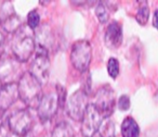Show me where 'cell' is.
<instances>
[{"label": "cell", "instance_id": "1", "mask_svg": "<svg viewBox=\"0 0 158 137\" xmlns=\"http://www.w3.org/2000/svg\"><path fill=\"white\" fill-rule=\"evenodd\" d=\"M12 53L14 59L19 62H26L33 55L36 50V42L34 31L26 27H21L16 33H14V37L11 44Z\"/></svg>", "mask_w": 158, "mask_h": 137}, {"label": "cell", "instance_id": "2", "mask_svg": "<svg viewBox=\"0 0 158 137\" xmlns=\"http://www.w3.org/2000/svg\"><path fill=\"white\" fill-rule=\"evenodd\" d=\"M41 88V84L29 72H25L18 83L19 98L29 108H37L42 97Z\"/></svg>", "mask_w": 158, "mask_h": 137}, {"label": "cell", "instance_id": "3", "mask_svg": "<svg viewBox=\"0 0 158 137\" xmlns=\"http://www.w3.org/2000/svg\"><path fill=\"white\" fill-rule=\"evenodd\" d=\"M92 59V47L86 39L77 40L70 49V62L73 66L80 73L88 71Z\"/></svg>", "mask_w": 158, "mask_h": 137}, {"label": "cell", "instance_id": "4", "mask_svg": "<svg viewBox=\"0 0 158 137\" xmlns=\"http://www.w3.org/2000/svg\"><path fill=\"white\" fill-rule=\"evenodd\" d=\"M34 125V119L28 109H20L12 113L8 119V126L13 134L18 136L27 135Z\"/></svg>", "mask_w": 158, "mask_h": 137}, {"label": "cell", "instance_id": "5", "mask_svg": "<svg viewBox=\"0 0 158 137\" xmlns=\"http://www.w3.org/2000/svg\"><path fill=\"white\" fill-rule=\"evenodd\" d=\"M88 104V94L84 89H78L66 101V113L74 121L81 122Z\"/></svg>", "mask_w": 158, "mask_h": 137}, {"label": "cell", "instance_id": "6", "mask_svg": "<svg viewBox=\"0 0 158 137\" xmlns=\"http://www.w3.org/2000/svg\"><path fill=\"white\" fill-rule=\"evenodd\" d=\"M94 106L101 112L104 119L112 115L116 107V93L110 85L105 84L98 89Z\"/></svg>", "mask_w": 158, "mask_h": 137}, {"label": "cell", "instance_id": "7", "mask_svg": "<svg viewBox=\"0 0 158 137\" xmlns=\"http://www.w3.org/2000/svg\"><path fill=\"white\" fill-rule=\"evenodd\" d=\"M29 73L41 84H46L50 75V59L48 57V51L41 48H37L36 55L31 64Z\"/></svg>", "mask_w": 158, "mask_h": 137}, {"label": "cell", "instance_id": "8", "mask_svg": "<svg viewBox=\"0 0 158 137\" xmlns=\"http://www.w3.org/2000/svg\"><path fill=\"white\" fill-rule=\"evenodd\" d=\"M103 120V115L97 109L94 104H89L81 120V127H80L81 135L84 137H93L99 132Z\"/></svg>", "mask_w": 158, "mask_h": 137}, {"label": "cell", "instance_id": "9", "mask_svg": "<svg viewBox=\"0 0 158 137\" xmlns=\"http://www.w3.org/2000/svg\"><path fill=\"white\" fill-rule=\"evenodd\" d=\"M0 24L7 33H16L22 27V21L10 1L3 2L0 11Z\"/></svg>", "mask_w": 158, "mask_h": 137}, {"label": "cell", "instance_id": "10", "mask_svg": "<svg viewBox=\"0 0 158 137\" xmlns=\"http://www.w3.org/2000/svg\"><path fill=\"white\" fill-rule=\"evenodd\" d=\"M60 107L59 97L56 91H51L44 95L37 107L38 117L42 122H48L56 114Z\"/></svg>", "mask_w": 158, "mask_h": 137}, {"label": "cell", "instance_id": "11", "mask_svg": "<svg viewBox=\"0 0 158 137\" xmlns=\"http://www.w3.org/2000/svg\"><path fill=\"white\" fill-rule=\"evenodd\" d=\"M37 29L38 31H36L34 33L36 47L44 49V50H47L49 52V50L54 46L55 42V38L52 33V29L49 25L44 24L41 26L37 27Z\"/></svg>", "mask_w": 158, "mask_h": 137}, {"label": "cell", "instance_id": "12", "mask_svg": "<svg viewBox=\"0 0 158 137\" xmlns=\"http://www.w3.org/2000/svg\"><path fill=\"white\" fill-rule=\"evenodd\" d=\"M19 99L18 83L3 84L0 89V110H7Z\"/></svg>", "mask_w": 158, "mask_h": 137}, {"label": "cell", "instance_id": "13", "mask_svg": "<svg viewBox=\"0 0 158 137\" xmlns=\"http://www.w3.org/2000/svg\"><path fill=\"white\" fill-rule=\"evenodd\" d=\"M104 42L107 48L117 49L123 42V29L118 22L110 23L104 35Z\"/></svg>", "mask_w": 158, "mask_h": 137}, {"label": "cell", "instance_id": "14", "mask_svg": "<svg viewBox=\"0 0 158 137\" xmlns=\"http://www.w3.org/2000/svg\"><path fill=\"white\" fill-rule=\"evenodd\" d=\"M121 135L123 137H139L140 128L136 121L131 117H127L121 123Z\"/></svg>", "mask_w": 158, "mask_h": 137}, {"label": "cell", "instance_id": "15", "mask_svg": "<svg viewBox=\"0 0 158 137\" xmlns=\"http://www.w3.org/2000/svg\"><path fill=\"white\" fill-rule=\"evenodd\" d=\"M51 137H76L74 128L67 122H61L53 128Z\"/></svg>", "mask_w": 158, "mask_h": 137}, {"label": "cell", "instance_id": "16", "mask_svg": "<svg viewBox=\"0 0 158 137\" xmlns=\"http://www.w3.org/2000/svg\"><path fill=\"white\" fill-rule=\"evenodd\" d=\"M100 137H116V130H115V123L112 119L106 117L103 120L101 126L99 128Z\"/></svg>", "mask_w": 158, "mask_h": 137}, {"label": "cell", "instance_id": "17", "mask_svg": "<svg viewBox=\"0 0 158 137\" xmlns=\"http://www.w3.org/2000/svg\"><path fill=\"white\" fill-rule=\"evenodd\" d=\"M149 18V8L146 1H143L135 14V20L140 25H145Z\"/></svg>", "mask_w": 158, "mask_h": 137}, {"label": "cell", "instance_id": "18", "mask_svg": "<svg viewBox=\"0 0 158 137\" xmlns=\"http://www.w3.org/2000/svg\"><path fill=\"white\" fill-rule=\"evenodd\" d=\"M106 68H107L108 75L115 80L119 74V61L116 58H110L106 64Z\"/></svg>", "mask_w": 158, "mask_h": 137}, {"label": "cell", "instance_id": "19", "mask_svg": "<svg viewBox=\"0 0 158 137\" xmlns=\"http://www.w3.org/2000/svg\"><path fill=\"white\" fill-rule=\"evenodd\" d=\"M95 15H97L98 20L100 21V23L104 24L108 21L110 19V13H108V10L106 9V7L103 3H99L95 8Z\"/></svg>", "mask_w": 158, "mask_h": 137}, {"label": "cell", "instance_id": "20", "mask_svg": "<svg viewBox=\"0 0 158 137\" xmlns=\"http://www.w3.org/2000/svg\"><path fill=\"white\" fill-rule=\"evenodd\" d=\"M40 24V15L36 10H31L27 14V25L31 29H36Z\"/></svg>", "mask_w": 158, "mask_h": 137}, {"label": "cell", "instance_id": "21", "mask_svg": "<svg viewBox=\"0 0 158 137\" xmlns=\"http://www.w3.org/2000/svg\"><path fill=\"white\" fill-rule=\"evenodd\" d=\"M118 108H119V110H121V111H127V110H129L130 109V98H129V96H127V95H123V96H120L119 97V99H118Z\"/></svg>", "mask_w": 158, "mask_h": 137}, {"label": "cell", "instance_id": "22", "mask_svg": "<svg viewBox=\"0 0 158 137\" xmlns=\"http://www.w3.org/2000/svg\"><path fill=\"white\" fill-rule=\"evenodd\" d=\"M56 94L57 97H59V102H60V107H64L66 102V89L65 87L61 86V85H57L56 86Z\"/></svg>", "mask_w": 158, "mask_h": 137}, {"label": "cell", "instance_id": "23", "mask_svg": "<svg viewBox=\"0 0 158 137\" xmlns=\"http://www.w3.org/2000/svg\"><path fill=\"white\" fill-rule=\"evenodd\" d=\"M11 132L8 124H1L0 125V137H9V133Z\"/></svg>", "mask_w": 158, "mask_h": 137}, {"label": "cell", "instance_id": "24", "mask_svg": "<svg viewBox=\"0 0 158 137\" xmlns=\"http://www.w3.org/2000/svg\"><path fill=\"white\" fill-rule=\"evenodd\" d=\"M153 25L156 29L158 31V10H156L154 12V15H153Z\"/></svg>", "mask_w": 158, "mask_h": 137}, {"label": "cell", "instance_id": "25", "mask_svg": "<svg viewBox=\"0 0 158 137\" xmlns=\"http://www.w3.org/2000/svg\"><path fill=\"white\" fill-rule=\"evenodd\" d=\"M3 42H5V36H3V34L0 32V49L2 48Z\"/></svg>", "mask_w": 158, "mask_h": 137}, {"label": "cell", "instance_id": "26", "mask_svg": "<svg viewBox=\"0 0 158 137\" xmlns=\"http://www.w3.org/2000/svg\"><path fill=\"white\" fill-rule=\"evenodd\" d=\"M2 81H1V78H0V89H1V87H2Z\"/></svg>", "mask_w": 158, "mask_h": 137}]
</instances>
